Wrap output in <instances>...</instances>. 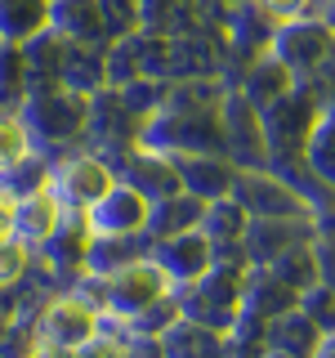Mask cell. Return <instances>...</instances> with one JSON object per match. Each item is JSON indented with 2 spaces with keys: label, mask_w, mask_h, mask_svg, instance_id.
<instances>
[{
  "label": "cell",
  "mask_w": 335,
  "mask_h": 358,
  "mask_svg": "<svg viewBox=\"0 0 335 358\" xmlns=\"http://www.w3.org/2000/svg\"><path fill=\"white\" fill-rule=\"evenodd\" d=\"M268 54L282 59L290 72L304 81V76L322 72V67L331 63V54H335V27H331L327 18H313V14L286 18V22H277Z\"/></svg>",
  "instance_id": "4"
},
{
  "label": "cell",
  "mask_w": 335,
  "mask_h": 358,
  "mask_svg": "<svg viewBox=\"0 0 335 358\" xmlns=\"http://www.w3.org/2000/svg\"><path fill=\"white\" fill-rule=\"evenodd\" d=\"M67 296H76L85 309H94V313H107V278H103V273H89V268H81V273L67 282Z\"/></svg>",
  "instance_id": "41"
},
{
  "label": "cell",
  "mask_w": 335,
  "mask_h": 358,
  "mask_svg": "<svg viewBox=\"0 0 335 358\" xmlns=\"http://www.w3.org/2000/svg\"><path fill=\"white\" fill-rule=\"evenodd\" d=\"M313 358H335V331H327L318 341V350H313Z\"/></svg>",
  "instance_id": "51"
},
{
  "label": "cell",
  "mask_w": 335,
  "mask_h": 358,
  "mask_svg": "<svg viewBox=\"0 0 335 358\" xmlns=\"http://www.w3.org/2000/svg\"><path fill=\"white\" fill-rule=\"evenodd\" d=\"M139 143L156 152H223L219 108H161L139 126Z\"/></svg>",
  "instance_id": "2"
},
{
  "label": "cell",
  "mask_w": 335,
  "mask_h": 358,
  "mask_svg": "<svg viewBox=\"0 0 335 358\" xmlns=\"http://www.w3.org/2000/svg\"><path fill=\"white\" fill-rule=\"evenodd\" d=\"M103 162L112 166V175L121 179V184H130L134 193H143L148 201H161V197H170L179 193V171H174V157L170 152H156L148 148V143H121V148H112V152H98Z\"/></svg>",
  "instance_id": "6"
},
{
  "label": "cell",
  "mask_w": 335,
  "mask_h": 358,
  "mask_svg": "<svg viewBox=\"0 0 335 358\" xmlns=\"http://www.w3.org/2000/svg\"><path fill=\"white\" fill-rule=\"evenodd\" d=\"M228 67V41L223 27H197L170 36V81H215Z\"/></svg>",
  "instance_id": "8"
},
{
  "label": "cell",
  "mask_w": 335,
  "mask_h": 358,
  "mask_svg": "<svg viewBox=\"0 0 335 358\" xmlns=\"http://www.w3.org/2000/svg\"><path fill=\"white\" fill-rule=\"evenodd\" d=\"M89 238H94V229H89L85 210H63L59 229L45 238V246L36 251L40 264H50L54 273H59V282L67 291V282H72L76 273L85 268V251H89Z\"/></svg>",
  "instance_id": "14"
},
{
  "label": "cell",
  "mask_w": 335,
  "mask_h": 358,
  "mask_svg": "<svg viewBox=\"0 0 335 358\" xmlns=\"http://www.w3.org/2000/svg\"><path fill=\"white\" fill-rule=\"evenodd\" d=\"M50 27L67 41H112L98 14V0H50Z\"/></svg>",
  "instance_id": "27"
},
{
  "label": "cell",
  "mask_w": 335,
  "mask_h": 358,
  "mask_svg": "<svg viewBox=\"0 0 335 358\" xmlns=\"http://www.w3.org/2000/svg\"><path fill=\"white\" fill-rule=\"evenodd\" d=\"M50 166L54 162H45L36 148H27L22 157H14L9 166H0V197L22 201L31 193H45V188H50Z\"/></svg>",
  "instance_id": "29"
},
{
  "label": "cell",
  "mask_w": 335,
  "mask_h": 358,
  "mask_svg": "<svg viewBox=\"0 0 335 358\" xmlns=\"http://www.w3.org/2000/svg\"><path fill=\"white\" fill-rule=\"evenodd\" d=\"M165 291H170V278L161 273V264H156L152 255H143V260L117 268V273L107 278V313L130 318V313H139L143 305H152L156 296H165Z\"/></svg>",
  "instance_id": "12"
},
{
  "label": "cell",
  "mask_w": 335,
  "mask_h": 358,
  "mask_svg": "<svg viewBox=\"0 0 335 358\" xmlns=\"http://www.w3.org/2000/svg\"><path fill=\"white\" fill-rule=\"evenodd\" d=\"M223 5H237V0H223Z\"/></svg>",
  "instance_id": "53"
},
{
  "label": "cell",
  "mask_w": 335,
  "mask_h": 358,
  "mask_svg": "<svg viewBox=\"0 0 335 358\" xmlns=\"http://www.w3.org/2000/svg\"><path fill=\"white\" fill-rule=\"evenodd\" d=\"M295 305H299V291L286 287L268 264H251L241 273V300H237V309H246V313H255V318L268 322V318H277V313H286V309H295Z\"/></svg>",
  "instance_id": "19"
},
{
  "label": "cell",
  "mask_w": 335,
  "mask_h": 358,
  "mask_svg": "<svg viewBox=\"0 0 335 358\" xmlns=\"http://www.w3.org/2000/svg\"><path fill=\"white\" fill-rule=\"evenodd\" d=\"M126 358H165V354H161V336L126 331Z\"/></svg>",
  "instance_id": "45"
},
{
  "label": "cell",
  "mask_w": 335,
  "mask_h": 358,
  "mask_svg": "<svg viewBox=\"0 0 335 358\" xmlns=\"http://www.w3.org/2000/svg\"><path fill=\"white\" fill-rule=\"evenodd\" d=\"M31 260H36V251H31V246H22L14 233H9V238H0V296H9V291L22 282V273L31 268Z\"/></svg>",
  "instance_id": "38"
},
{
  "label": "cell",
  "mask_w": 335,
  "mask_h": 358,
  "mask_svg": "<svg viewBox=\"0 0 335 358\" xmlns=\"http://www.w3.org/2000/svg\"><path fill=\"white\" fill-rule=\"evenodd\" d=\"M268 268H273L277 278H282L286 287H295V291H308V287H318L322 282V268H318V246L308 242H299V246H286L277 260H268Z\"/></svg>",
  "instance_id": "32"
},
{
  "label": "cell",
  "mask_w": 335,
  "mask_h": 358,
  "mask_svg": "<svg viewBox=\"0 0 335 358\" xmlns=\"http://www.w3.org/2000/svg\"><path fill=\"white\" fill-rule=\"evenodd\" d=\"M165 94H170V81H161V76H139V81H130L126 90H121L126 108L139 121H148L152 112H161L165 108Z\"/></svg>",
  "instance_id": "37"
},
{
  "label": "cell",
  "mask_w": 335,
  "mask_h": 358,
  "mask_svg": "<svg viewBox=\"0 0 335 358\" xmlns=\"http://www.w3.org/2000/svg\"><path fill=\"white\" fill-rule=\"evenodd\" d=\"M232 197L246 206V215H308V220H318L308 201L295 188H286L273 171H237Z\"/></svg>",
  "instance_id": "10"
},
{
  "label": "cell",
  "mask_w": 335,
  "mask_h": 358,
  "mask_svg": "<svg viewBox=\"0 0 335 358\" xmlns=\"http://www.w3.org/2000/svg\"><path fill=\"white\" fill-rule=\"evenodd\" d=\"M255 5H264L268 14H273L277 22H286V18H299V14H308L318 0H255Z\"/></svg>",
  "instance_id": "47"
},
{
  "label": "cell",
  "mask_w": 335,
  "mask_h": 358,
  "mask_svg": "<svg viewBox=\"0 0 335 358\" xmlns=\"http://www.w3.org/2000/svg\"><path fill=\"white\" fill-rule=\"evenodd\" d=\"M246 206L237 197H215V201H206V215H201V233H206V242L210 246H223V242H241V233H246Z\"/></svg>",
  "instance_id": "31"
},
{
  "label": "cell",
  "mask_w": 335,
  "mask_h": 358,
  "mask_svg": "<svg viewBox=\"0 0 335 358\" xmlns=\"http://www.w3.org/2000/svg\"><path fill=\"white\" fill-rule=\"evenodd\" d=\"M264 358H295V354H282V350H264Z\"/></svg>",
  "instance_id": "52"
},
{
  "label": "cell",
  "mask_w": 335,
  "mask_h": 358,
  "mask_svg": "<svg viewBox=\"0 0 335 358\" xmlns=\"http://www.w3.org/2000/svg\"><path fill=\"white\" fill-rule=\"evenodd\" d=\"M313 246H318V268H322V282H327L335 291V238H313Z\"/></svg>",
  "instance_id": "48"
},
{
  "label": "cell",
  "mask_w": 335,
  "mask_h": 358,
  "mask_svg": "<svg viewBox=\"0 0 335 358\" xmlns=\"http://www.w3.org/2000/svg\"><path fill=\"white\" fill-rule=\"evenodd\" d=\"M148 206L152 201L143 193H134L130 184H112L103 197L94 201V206L85 210L89 229L98 233V238H117V233H143V224H148Z\"/></svg>",
  "instance_id": "16"
},
{
  "label": "cell",
  "mask_w": 335,
  "mask_h": 358,
  "mask_svg": "<svg viewBox=\"0 0 335 358\" xmlns=\"http://www.w3.org/2000/svg\"><path fill=\"white\" fill-rule=\"evenodd\" d=\"M72 358H126V341L98 327V331L81 345V350H72Z\"/></svg>",
  "instance_id": "44"
},
{
  "label": "cell",
  "mask_w": 335,
  "mask_h": 358,
  "mask_svg": "<svg viewBox=\"0 0 335 358\" xmlns=\"http://www.w3.org/2000/svg\"><path fill=\"white\" fill-rule=\"evenodd\" d=\"M27 99V59H22V41L0 36V112H18Z\"/></svg>",
  "instance_id": "34"
},
{
  "label": "cell",
  "mask_w": 335,
  "mask_h": 358,
  "mask_svg": "<svg viewBox=\"0 0 335 358\" xmlns=\"http://www.w3.org/2000/svg\"><path fill=\"white\" fill-rule=\"evenodd\" d=\"M161 354L165 358H219L223 331L206 327V322H193V318H174L161 331Z\"/></svg>",
  "instance_id": "26"
},
{
  "label": "cell",
  "mask_w": 335,
  "mask_h": 358,
  "mask_svg": "<svg viewBox=\"0 0 335 358\" xmlns=\"http://www.w3.org/2000/svg\"><path fill=\"white\" fill-rule=\"evenodd\" d=\"M174 318H179V300H174V291H165V296H156L152 305H143L139 313H130L126 327L130 331H143V336H161Z\"/></svg>",
  "instance_id": "39"
},
{
  "label": "cell",
  "mask_w": 335,
  "mask_h": 358,
  "mask_svg": "<svg viewBox=\"0 0 335 358\" xmlns=\"http://www.w3.org/2000/svg\"><path fill=\"white\" fill-rule=\"evenodd\" d=\"M273 31H277V18L268 14L264 5H255V0H237V5H228V18H223V41H228V59L232 63H255L268 54V45H273Z\"/></svg>",
  "instance_id": "13"
},
{
  "label": "cell",
  "mask_w": 335,
  "mask_h": 358,
  "mask_svg": "<svg viewBox=\"0 0 335 358\" xmlns=\"http://www.w3.org/2000/svg\"><path fill=\"white\" fill-rule=\"evenodd\" d=\"M219 121H223V157L237 171H268V139H264L260 108L237 85H228V94H223Z\"/></svg>",
  "instance_id": "5"
},
{
  "label": "cell",
  "mask_w": 335,
  "mask_h": 358,
  "mask_svg": "<svg viewBox=\"0 0 335 358\" xmlns=\"http://www.w3.org/2000/svg\"><path fill=\"white\" fill-rule=\"evenodd\" d=\"M27 148H31V139H27V130H22L18 112H0V166H9Z\"/></svg>",
  "instance_id": "43"
},
{
  "label": "cell",
  "mask_w": 335,
  "mask_h": 358,
  "mask_svg": "<svg viewBox=\"0 0 335 358\" xmlns=\"http://www.w3.org/2000/svg\"><path fill=\"white\" fill-rule=\"evenodd\" d=\"M148 251H152L148 229H143V233H117V238H98V233H94V238H89V251H85V268H89V273L112 278L117 268L143 260Z\"/></svg>",
  "instance_id": "24"
},
{
  "label": "cell",
  "mask_w": 335,
  "mask_h": 358,
  "mask_svg": "<svg viewBox=\"0 0 335 358\" xmlns=\"http://www.w3.org/2000/svg\"><path fill=\"white\" fill-rule=\"evenodd\" d=\"M63 54H67V36L54 27H40L36 36L22 41V59H27V90H50L63 85Z\"/></svg>",
  "instance_id": "21"
},
{
  "label": "cell",
  "mask_w": 335,
  "mask_h": 358,
  "mask_svg": "<svg viewBox=\"0 0 335 358\" xmlns=\"http://www.w3.org/2000/svg\"><path fill=\"white\" fill-rule=\"evenodd\" d=\"M304 157H308L313 171L322 175V184L335 188V103L322 108L318 126H313V134L304 139Z\"/></svg>",
  "instance_id": "35"
},
{
  "label": "cell",
  "mask_w": 335,
  "mask_h": 358,
  "mask_svg": "<svg viewBox=\"0 0 335 358\" xmlns=\"http://www.w3.org/2000/svg\"><path fill=\"white\" fill-rule=\"evenodd\" d=\"M201 215H206V201L179 188V193L152 201V206H148V224H143V229H148L152 242H161V238H179V233L201 229Z\"/></svg>",
  "instance_id": "22"
},
{
  "label": "cell",
  "mask_w": 335,
  "mask_h": 358,
  "mask_svg": "<svg viewBox=\"0 0 335 358\" xmlns=\"http://www.w3.org/2000/svg\"><path fill=\"white\" fill-rule=\"evenodd\" d=\"M36 331L50 336V341H59L63 350H81L89 336L98 331V313L85 309L81 300L67 296V291H54L36 313Z\"/></svg>",
  "instance_id": "15"
},
{
  "label": "cell",
  "mask_w": 335,
  "mask_h": 358,
  "mask_svg": "<svg viewBox=\"0 0 335 358\" xmlns=\"http://www.w3.org/2000/svg\"><path fill=\"white\" fill-rule=\"evenodd\" d=\"M107 45L112 41H67L63 54V85L76 94H94L107 85Z\"/></svg>",
  "instance_id": "20"
},
{
  "label": "cell",
  "mask_w": 335,
  "mask_h": 358,
  "mask_svg": "<svg viewBox=\"0 0 335 358\" xmlns=\"http://www.w3.org/2000/svg\"><path fill=\"white\" fill-rule=\"evenodd\" d=\"M98 14H103V27L112 41L143 31L139 27V0H98Z\"/></svg>",
  "instance_id": "40"
},
{
  "label": "cell",
  "mask_w": 335,
  "mask_h": 358,
  "mask_svg": "<svg viewBox=\"0 0 335 358\" xmlns=\"http://www.w3.org/2000/svg\"><path fill=\"white\" fill-rule=\"evenodd\" d=\"M322 99L313 94V85L295 81L286 90V94H277L273 103L260 108V121H264V139H268V157L273 152H299L304 148V139L313 134L322 117Z\"/></svg>",
  "instance_id": "3"
},
{
  "label": "cell",
  "mask_w": 335,
  "mask_h": 358,
  "mask_svg": "<svg viewBox=\"0 0 335 358\" xmlns=\"http://www.w3.org/2000/svg\"><path fill=\"white\" fill-rule=\"evenodd\" d=\"M50 27V0H0V36L27 41Z\"/></svg>",
  "instance_id": "33"
},
{
  "label": "cell",
  "mask_w": 335,
  "mask_h": 358,
  "mask_svg": "<svg viewBox=\"0 0 335 358\" xmlns=\"http://www.w3.org/2000/svg\"><path fill=\"white\" fill-rule=\"evenodd\" d=\"M85 117H89V99L67 90V85L27 90V99L18 103V121H22V130H27L36 152L85 139Z\"/></svg>",
  "instance_id": "1"
},
{
  "label": "cell",
  "mask_w": 335,
  "mask_h": 358,
  "mask_svg": "<svg viewBox=\"0 0 335 358\" xmlns=\"http://www.w3.org/2000/svg\"><path fill=\"white\" fill-rule=\"evenodd\" d=\"M322 336H327V331H322L318 322L295 305V309L277 313V318H268L264 341H268V350H282V354H295V358H313V350H318Z\"/></svg>",
  "instance_id": "25"
},
{
  "label": "cell",
  "mask_w": 335,
  "mask_h": 358,
  "mask_svg": "<svg viewBox=\"0 0 335 358\" xmlns=\"http://www.w3.org/2000/svg\"><path fill=\"white\" fill-rule=\"evenodd\" d=\"M299 309H304L322 331H335V291H331L327 282H318V287L299 291Z\"/></svg>",
  "instance_id": "42"
},
{
  "label": "cell",
  "mask_w": 335,
  "mask_h": 358,
  "mask_svg": "<svg viewBox=\"0 0 335 358\" xmlns=\"http://www.w3.org/2000/svg\"><path fill=\"white\" fill-rule=\"evenodd\" d=\"M59 220H63V201L45 188V193H31V197H22L14 201V238L22 246H31V251H40L45 238H50L54 229H59Z\"/></svg>",
  "instance_id": "23"
},
{
  "label": "cell",
  "mask_w": 335,
  "mask_h": 358,
  "mask_svg": "<svg viewBox=\"0 0 335 358\" xmlns=\"http://www.w3.org/2000/svg\"><path fill=\"white\" fill-rule=\"evenodd\" d=\"M308 238H318V220H308V215H251L241 233V246L251 255V264H268L286 246H299Z\"/></svg>",
  "instance_id": "9"
},
{
  "label": "cell",
  "mask_w": 335,
  "mask_h": 358,
  "mask_svg": "<svg viewBox=\"0 0 335 358\" xmlns=\"http://www.w3.org/2000/svg\"><path fill=\"white\" fill-rule=\"evenodd\" d=\"M318 233H322V238H335V206L318 215Z\"/></svg>",
  "instance_id": "50"
},
{
  "label": "cell",
  "mask_w": 335,
  "mask_h": 358,
  "mask_svg": "<svg viewBox=\"0 0 335 358\" xmlns=\"http://www.w3.org/2000/svg\"><path fill=\"white\" fill-rule=\"evenodd\" d=\"M112 184H117V175H112V166L94 148L67 152L50 166V193L63 201V210H89Z\"/></svg>",
  "instance_id": "7"
},
{
  "label": "cell",
  "mask_w": 335,
  "mask_h": 358,
  "mask_svg": "<svg viewBox=\"0 0 335 358\" xmlns=\"http://www.w3.org/2000/svg\"><path fill=\"white\" fill-rule=\"evenodd\" d=\"M18 358H72V350H63L59 341H50V336H40V331H31V341H27V350H22Z\"/></svg>",
  "instance_id": "46"
},
{
  "label": "cell",
  "mask_w": 335,
  "mask_h": 358,
  "mask_svg": "<svg viewBox=\"0 0 335 358\" xmlns=\"http://www.w3.org/2000/svg\"><path fill=\"white\" fill-rule=\"evenodd\" d=\"M139 36V31H134ZM134 36H121L107 45V85L112 90H126L130 81H139L143 76V63H139V45H134Z\"/></svg>",
  "instance_id": "36"
},
{
  "label": "cell",
  "mask_w": 335,
  "mask_h": 358,
  "mask_svg": "<svg viewBox=\"0 0 335 358\" xmlns=\"http://www.w3.org/2000/svg\"><path fill=\"white\" fill-rule=\"evenodd\" d=\"M152 260L161 264V273L170 278V291L174 287H188V282H197L201 273L210 268V242H206V233L193 229V233H179V238H161V242H152Z\"/></svg>",
  "instance_id": "17"
},
{
  "label": "cell",
  "mask_w": 335,
  "mask_h": 358,
  "mask_svg": "<svg viewBox=\"0 0 335 358\" xmlns=\"http://www.w3.org/2000/svg\"><path fill=\"white\" fill-rule=\"evenodd\" d=\"M174 157V171L184 193H193L201 201H215L232 193V179H237V166L228 162L223 152H170Z\"/></svg>",
  "instance_id": "18"
},
{
  "label": "cell",
  "mask_w": 335,
  "mask_h": 358,
  "mask_svg": "<svg viewBox=\"0 0 335 358\" xmlns=\"http://www.w3.org/2000/svg\"><path fill=\"white\" fill-rule=\"evenodd\" d=\"M14 233V201L0 197V238H9Z\"/></svg>",
  "instance_id": "49"
},
{
  "label": "cell",
  "mask_w": 335,
  "mask_h": 358,
  "mask_svg": "<svg viewBox=\"0 0 335 358\" xmlns=\"http://www.w3.org/2000/svg\"><path fill=\"white\" fill-rule=\"evenodd\" d=\"M139 27L156 36H179L197 27V0H139Z\"/></svg>",
  "instance_id": "30"
},
{
  "label": "cell",
  "mask_w": 335,
  "mask_h": 358,
  "mask_svg": "<svg viewBox=\"0 0 335 358\" xmlns=\"http://www.w3.org/2000/svg\"><path fill=\"white\" fill-rule=\"evenodd\" d=\"M139 126H143V121L126 108L121 90L103 85V90H94V94H89L85 139L94 143V152H112V148H121V143H134V139H139Z\"/></svg>",
  "instance_id": "11"
},
{
  "label": "cell",
  "mask_w": 335,
  "mask_h": 358,
  "mask_svg": "<svg viewBox=\"0 0 335 358\" xmlns=\"http://www.w3.org/2000/svg\"><path fill=\"white\" fill-rule=\"evenodd\" d=\"M299 76L290 72V67L282 63V59H273V54H264V59H255V63H246L241 67V94L251 99L255 108H264V103H273L277 94H286L290 85H295Z\"/></svg>",
  "instance_id": "28"
}]
</instances>
